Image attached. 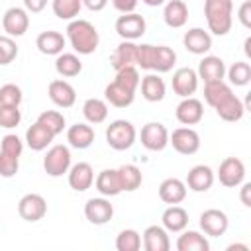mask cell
Returning a JSON list of instances; mask_svg holds the SVG:
<instances>
[{
  "instance_id": "1",
  "label": "cell",
  "mask_w": 251,
  "mask_h": 251,
  "mask_svg": "<svg viewBox=\"0 0 251 251\" xmlns=\"http://www.w3.org/2000/svg\"><path fill=\"white\" fill-rule=\"evenodd\" d=\"M67 39L75 53L78 55H90L96 51L100 43L98 29L88 22V20H71L67 25Z\"/></svg>"
},
{
  "instance_id": "2",
  "label": "cell",
  "mask_w": 251,
  "mask_h": 251,
  "mask_svg": "<svg viewBox=\"0 0 251 251\" xmlns=\"http://www.w3.org/2000/svg\"><path fill=\"white\" fill-rule=\"evenodd\" d=\"M233 2L231 0H206L204 16L208 22V29L214 35H226L233 24Z\"/></svg>"
},
{
  "instance_id": "3",
  "label": "cell",
  "mask_w": 251,
  "mask_h": 251,
  "mask_svg": "<svg viewBox=\"0 0 251 251\" xmlns=\"http://www.w3.org/2000/svg\"><path fill=\"white\" fill-rule=\"evenodd\" d=\"M137 139V131L131 122L127 120H114L106 127V143L116 151L129 149Z\"/></svg>"
},
{
  "instance_id": "4",
  "label": "cell",
  "mask_w": 251,
  "mask_h": 251,
  "mask_svg": "<svg viewBox=\"0 0 251 251\" xmlns=\"http://www.w3.org/2000/svg\"><path fill=\"white\" fill-rule=\"evenodd\" d=\"M43 169L49 176H63L71 169V151L67 145H53L43 157Z\"/></svg>"
},
{
  "instance_id": "5",
  "label": "cell",
  "mask_w": 251,
  "mask_h": 251,
  "mask_svg": "<svg viewBox=\"0 0 251 251\" xmlns=\"http://www.w3.org/2000/svg\"><path fill=\"white\" fill-rule=\"evenodd\" d=\"M169 143L180 155H194L200 149V135L190 126H184V127H176L173 133H169Z\"/></svg>"
},
{
  "instance_id": "6",
  "label": "cell",
  "mask_w": 251,
  "mask_h": 251,
  "mask_svg": "<svg viewBox=\"0 0 251 251\" xmlns=\"http://www.w3.org/2000/svg\"><path fill=\"white\" fill-rule=\"evenodd\" d=\"M18 214L22 220L25 222H39L45 218L47 214V202L41 194L37 192H29V194H24L18 202Z\"/></svg>"
},
{
  "instance_id": "7",
  "label": "cell",
  "mask_w": 251,
  "mask_h": 251,
  "mask_svg": "<svg viewBox=\"0 0 251 251\" xmlns=\"http://www.w3.org/2000/svg\"><path fill=\"white\" fill-rule=\"evenodd\" d=\"M147 29V24L143 20V16L131 12V14H122L118 20H116V31L122 39L126 41H135L139 39Z\"/></svg>"
},
{
  "instance_id": "8",
  "label": "cell",
  "mask_w": 251,
  "mask_h": 251,
  "mask_svg": "<svg viewBox=\"0 0 251 251\" xmlns=\"http://www.w3.org/2000/svg\"><path fill=\"white\" fill-rule=\"evenodd\" d=\"M141 145L147 151H163L169 145V129L161 122H149L141 127Z\"/></svg>"
},
{
  "instance_id": "9",
  "label": "cell",
  "mask_w": 251,
  "mask_h": 251,
  "mask_svg": "<svg viewBox=\"0 0 251 251\" xmlns=\"http://www.w3.org/2000/svg\"><path fill=\"white\" fill-rule=\"evenodd\" d=\"M218 178L224 186L227 188H235L239 186L243 180H245V165L241 159L237 157H226L222 163H220V169H218Z\"/></svg>"
},
{
  "instance_id": "10",
  "label": "cell",
  "mask_w": 251,
  "mask_h": 251,
  "mask_svg": "<svg viewBox=\"0 0 251 251\" xmlns=\"http://www.w3.org/2000/svg\"><path fill=\"white\" fill-rule=\"evenodd\" d=\"M2 27L6 31V35L10 37H20L27 31L29 27V16H27V10L25 8H8L2 16Z\"/></svg>"
},
{
  "instance_id": "11",
  "label": "cell",
  "mask_w": 251,
  "mask_h": 251,
  "mask_svg": "<svg viewBox=\"0 0 251 251\" xmlns=\"http://www.w3.org/2000/svg\"><path fill=\"white\" fill-rule=\"evenodd\" d=\"M229 220L226 216V212L218 210V208H208L200 214V229L210 235V237H220L227 231Z\"/></svg>"
},
{
  "instance_id": "12",
  "label": "cell",
  "mask_w": 251,
  "mask_h": 251,
  "mask_svg": "<svg viewBox=\"0 0 251 251\" xmlns=\"http://www.w3.org/2000/svg\"><path fill=\"white\" fill-rule=\"evenodd\" d=\"M175 116H176L178 124H182V126H196L204 118V106L198 98L186 96L178 102V106L175 110Z\"/></svg>"
},
{
  "instance_id": "13",
  "label": "cell",
  "mask_w": 251,
  "mask_h": 251,
  "mask_svg": "<svg viewBox=\"0 0 251 251\" xmlns=\"http://www.w3.org/2000/svg\"><path fill=\"white\" fill-rule=\"evenodd\" d=\"M84 216L90 224L94 226H104L112 220L114 216V206L110 204V200L106 196H100V198H90L86 204H84Z\"/></svg>"
},
{
  "instance_id": "14",
  "label": "cell",
  "mask_w": 251,
  "mask_h": 251,
  "mask_svg": "<svg viewBox=\"0 0 251 251\" xmlns=\"http://www.w3.org/2000/svg\"><path fill=\"white\" fill-rule=\"evenodd\" d=\"M47 94L51 98V102L59 108H71L75 106L76 102V90L71 82L63 80V78H57V80H51L49 82V88H47Z\"/></svg>"
},
{
  "instance_id": "15",
  "label": "cell",
  "mask_w": 251,
  "mask_h": 251,
  "mask_svg": "<svg viewBox=\"0 0 251 251\" xmlns=\"http://www.w3.org/2000/svg\"><path fill=\"white\" fill-rule=\"evenodd\" d=\"M198 88V75L194 69L190 67H180L175 71L173 75V90L175 94H178L180 98L192 96Z\"/></svg>"
},
{
  "instance_id": "16",
  "label": "cell",
  "mask_w": 251,
  "mask_h": 251,
  "mask_svg": "<svg viewBox=\"0 0 251 251\" xmlns=\"http://www.w3.org/2000/svg\"><path fill=\"white\" fill-rule=\"evenodd\" d=\"M182 43L186 51H190L192 55H204L212 49V35L202 27H190L184 33Z\"/></svg>"
},
{
  "instance_id": "17",
  "label": "cell",
  "mask_w": 251,
  "mask_h": 251,
  "mask_svg": "<svg viewBox=\"0 0 251 251\" xmlns=\"http://www.w3.org/2000/svg\"><path fill=\"white\" fill-rule=\"evenodd\" d=\"M69 186L76 192H84L94 184V171L90 163H76L69 169Z\"/></svg>"
},
{
  "instance_id": "18",
  "label": "cell",
  "mask_w": 251,
  "mask_h": 251,
  "mask_svg": "<svg viewBox=\"0 0 251 251\" xmlns=\"http://www.w3.org/2000/svg\"><path fill=\"white\" fill-rule=\"evenodd\" d=\"M192 192H206L212 188L214 184V171L208 165H194L188 175H186V182H184Z\"/></svg>"
},
{
  "instance_id": "19",
  "label": "cell",
  "mask_w": 251,
  "mask_h": 251,
  "mask_svg": "<svg viewBox=\"0 0 251 251\" xmlns=\"http://www.w3.org/2000/svg\"><path fill=\"white\" fill-rule=\"evenodd\" d=\"M198 78L206 82H214V80H224L226 76V63L216 57V55H206L200 63H198V71H196Z\"/></svg>"
},
{
  "instance_id": "20",
  "label": "cell",
  "mask_w": 251,
  "mask_h": 251,
  "mask_svg": "<svg viewBox=\"0 0 251 251\" xmlns=\"http://www.w3.org/2000/svg\"><path fill=\"white\" fill-rule=\"evenodd\" d=\"M67 45V39L63 33L55 31V29H47V31H41L35 39V47L39 49V53L43 55H59L63 53Z\"/></svg>"
},
{
  "instance_id": "21",
  "label": "cell",
  "mask_w": 251,
  "mask_h": 251,
  "mask_svg": "<svg viewBox=\"0 0 251 251\" xmlns=\"http://www.w3.org/2000/svg\"><path fill=\"white\" fill-rule=\"evenodd\" d=\"M110 63H112L114 71H120V69H126V67H137V43L124 39L114 49Z\"/></svg>"
},
{
  "instance_id": "22",
  "label": "cell",
  "mask_w": 251,
  "mask_h": 251,
  "mask_svg": "<svg viewBox=\"0 0 251 251\" xmlns=\"http://www.w3.org/2000/svg\"><path fill=\"white\" fill-rule=\"evenodd\" d=\"M159 198L165 202V204H180L184 198H186V184L180 180V178H165L161 184H159Z\"/></svg>"
},
{
  "instance_id": "23",
  "label": "cell",
  "mask_w": 251,
  "mask_h": 251,
  "mask_svg": "<svg viewBox=\"0 0 251 251\" xmlns=\"http://www.w3.org/2000/svg\"><path fill=\"white\" fill-rule=\"evenodd\" d=\"M143 247L145 251H169L171 239L169 231L163 226H149L143 231Z\"/></svg>"
},
{
  "instance_id": "24",
  "label": "cell",
  "mask_w": 251,
  "mask_h": 251,
  "mask_svg": "<svg viewBox=\"0 0 251 251\" xmlns=\"http://www.w3.org/2000/svg\"><path fill=\"white\" fill-rule=\"evenodd\" d=\"M161 222H163V227L167 231H173V233H180L182 229H186L188 226V212L178 206V204H171L163 216H161Z\"/></svg>"
},
{
  "instance_id": "25",
  "label": "cell",
  "mask_w": 251,
  "mask_h": 251,
  "mask_svg": "<svg viewBox=\"0 0 251 251\" xmlns=\"http://www.w3.org/2000/svg\"><path fill=\"white\" fill-rule=\"evenodd\" d=\"M94 186L96 190L110 198V196H118L122 192V184H120V176H118V169H104L98 173V176L94 178Z\"/></svg>"
},
{
  "instance_id": "26",
  "label": "cell",
  "mask_w": 251,
  "mask_h": 251,
  "mask_svg": "<svg viewBox=\"0 0 251 251\" xmlns=\"http://www.w3.org/2000/svg\"><path fill=\"white\" fill-rule=\"evenodd\" d=\"M53 139H55V135L45 126H41L39 122L31 124L27 127V131H25V143H27V147L31 151H43V149H47Z\"/></svg>"
},
{
  "instance_id": "27",
  "label": "cell",
  "mask_w": 251,
  "mask_h": 251,
  "mask_svg": "<svg viewBox=\"0 0 251 251\" xmlns=\"http://www.w3.org/2000/svg\"><path fill=\"white\" fill-rule=\"evenodd\" d=\"M141 96L147 100V102H161L167 94V86H165V80L159 76V75H145L141 80Z\"/></svg>"
},
{
  "instance_id": "28",
  "label": "cell",
  "mask_w": 251,
  "mask_h": 251,
  "mask_svg": "<svg viewBox=\"0 0 251 251\" xmlns=\"http://www.w3.org/2000/svg\"><path fill=\"white\" fill-rule=\"evenodd\" d=\"M163 20L169 27H182L188 20V6L182 0H169L163 10Z\"/></svg>"
},
{
  "instance_id": "29",
  "label": "cell",
  "mask_w": 251,
  "mask_h": 251,
  "mask_svg": "<svg viewBox=\"0 0 251 251\" xmlns=\"http://www.w3.org/2000/svg\"><path fill=\"white\" fill-rule=\"evenodd\" d=\"M104 96H106V100H108L112 106H116V108H127V106H131L133 100H135V92L129 90V88H126V86H122V84H118L116 80H112V82L104 88Z\"/></svg>"
},
{
  "instance_id": "30",
  "label": "cell",
  "mask_w": 251,
  "mask_h": 251,
  "mask_svg": "<svg viewBox=\"0 0 251 251\" xmlns=\"http://www.w3.org/2000/svg\"><path fill=\"white\" fill-rule=\"evenodd\" d=\"M67 141L75 149H86L94 141V129L88 124H75L67 129Z\"/></svg>"
},
{
  "instance_id": "31",
  "label": "cell",
  "mask_w": 251,
  "mask_h": 251,
  "mask_svg": "<svg viewBox=\"0 0 251 251\" xmlns=\"http://www.w3.org/2000/svg\"><path fill=\"white\" fill-rule=\"evenodd\" d=\"M216 114L224 120V122H239L241 118H243V114H245V104L235 96V94H231V96H227L222 104H218L216 108Z\"/></svg>"
},
{
  "instance_id": "32",
  "label": "cell",
  "mask_w": 251,
  "mask_h": 251,
  "mask_svg": "<svg viewBox=\"0 0 251 251\" xmlns=\"http://www.w3.org/2000/svg\"><path fill=\"white\" fill-rule=\"evenodd\" d=\"M176 249L178 251H208L210 249V243L208 239L200 233V231H194V229H182L178 239H176Z\"/></svg>"
},
{
  "instance_id": "33",
  "label": "cell",
  "mask_w": 251,
  "mask_h": 251,
  "mask_svg": "<svg viewBox=\"0 0 251 251\" xmlns=\"http://www.w3.org/2000/svg\"><path fill=\"white\" fill-rule=\"evenodd\" d=\"M231 94H233L231 86L227 82H224V80H214V82H206L204 84V100L212 108H216L218 104H222Z\"/></svg>"
},
{
  "instance_id": "34",
  "label": "cell",
  "mask_w": 251,
  "mask_h": 251,
  "mask_svg": "<svg viewBox=\"0 0 251 251\" xmlns=\"http://www.w3.org/2000/svg\"><path fill=\"white\" fill-rule=\"evenodd\" d=\"M55 71L65 78H73L82 71V63L75 53H59L55 59Z\"/></svg>"
},
{
  "instance_id": "35",
  "label": "cell",
  "mask_w": 251,
  "mask_h": 251,
  "mask_svg": "<svg viewBox=\"0 0 251 251\" xmlns=\"http://www.w3.org/2000/svg\"><path fill=\"white\" fill-rule=\"evenodd\" d=\"M82 116L88 124H102L108 118V104L100 98H88L82 104Z\"/></svg>"
},
{
  "instance_id": "36",
  "label": "cell",
  "mask_w": 251,
  "mask_h": 251,
  "mask_svg": "<svg viewBox=\"0 0 251 251\" xmlns=\"http://www.w3.org/2000/svg\"><path fill=\"white\" fill-rule=\"evenodd\" d=\"M176 63V53L167 47V45H155V51H153V65H151V71H157V73H169Z\"/></svg>"
},
{
  "instance_id": "37",
  "label": "cell",
  "mask_w": 251,
  "mask_h": 251,
  "mask_svg": "<svg viewBox=\"0 0 251 251\" xmlns=\"http://www.w3.org/2000/svg\"><path fill=\"white\" fill-rule=\"evenodd\" d=\"M118 176H120V184H122V192H133L141 186L143 182V175L135 165H122L118 169Z\"/></svg>"
},
{
  "instance_id": "38",
  "label": "cell",
  "mask_w": 251,
  "mask_h": 251,
  "mask_svg": "<svg viewBox=\"0 0 251 251\" xmlns=\"http://www.w3.org/2000/svg\"><path fill=\"white\" fill-rule=\"evenodd\" d=\"M51 8H53V14L59 18V20H75L82 8V2L80 0H53L51 2Z\"/></svg>"
},
{
  "instance_id": "39",
  "label": "cell",
  "mask_w": 251,
  "mask_h": 251,
  "mask_svg": "<svg viewBox=\"0 0 251 251\" xmlns=\"http://www.w3.org/2000/svg\"><path fill=\"white\" fill-rule=\"evenodd\" d=\"M226 75H227V78H229L231 84H235V86H245V84H249V80H251V65L245 63V61H237V63H233L229 69H226Z\"/></svg>"
},
{
  "instance_id": "40",
  "label": "cell",
  "mask_w": 251,
  "mask_h": 251,
  "mask_svg": "<svg viewBox=\"0 0 251 251\" xmlns=\"http://www.w3.org/2000/svg\"><path fill=\"white\" fill-rule=\"evenodd\" d=\"M37 122L41 126H45L53 135H59L65 129V116L61 112H57V110H45V112H41L39 118H37Z\"/></svg>"
},
{
  "instance_id": "41",
  "label": "cell",
  "mask_w": 251,
  "mask_h": 251,
  "mask_svg": "<svg viewBox=\"0 0 251 251\" xmlns=\"http://www.w3.org/2000/svg\"><path fill=\"white\" fill-rule=\"evenodd\" d=\"M118 251H139L141 249V235L135 229H122L116 237Z\"/></svg>"
},
{
  "instance_id": "42",
  "label": "cell",
  "mask_w": 251,
  "mask_h": 251,
  "mask_svg": "<svg viewBox=\"0 0 251 251\" xmlns=\"http://www.w3.org/2000/svg\"><path fill=\"white\" fill-rule=\"evenodd\" d=\"M118 84H122V86H126V88H129V90H137V86H139V71H137V67H126V69H120V71H116V78H114Z\"/></svg>"
},
{
  "instance_id": "43",
  "label": "cell",
  "mask_w": 251,
  "mask_h": 251,
  "mask_svg": "<svg viewBox=\"0 0 251 251\" xmlns=\"http://www.w3.org/2000/svg\"><path fill=\"white\" fill-rule=\"evenodd\" d=\"M22 122V112L20 106H6L0 104V127L12 129Z\"/></svg>"
},
{
  "instance_id": "44",
  "label": "cell",
  "mask_w": 251,
  "mask_h": 251,
  "mask_svg": "<svg viewBox=\"0 0 251 251\" xmlns=\"http://www.w3.org/2000/svg\"><path fill=\"white\" fill-rule=\"evenodd\" d=\"M22 98H24V94H22V88H20L18 84L8 82V84L0 86V104H6V106H20V104H22Z\"/></svg>"
},
{
  "instance_id": "45",
  "label": "cell",
  "mask_w": 251,
  "mask_h": 251,
  "mask_svg": "<svg viewBox=\"0 0 251 251\" xmlns=\"http://www.w3.org/2000/svg\"><path fill=\"white\" fill-rule=\"evenodd\" d=\"M18 57V45L10 35H0V67L10 65Z\"/></svg>"
},
{
  "instance_id": "46",
  "label": "cell",
  "mask_w": 251,
  "mask_h": 251,
  "mask_svg": "<svg viewBox=\"0 0 251 251\" xmlns=\"http://www.w3.org/2000/svg\"><path fill=\"white\" fill-rule=\"evenodd\" d=\"M0 151H4V153H8V155L20 159V155H22V151H24V141H22L16 133H8V135L2 137Z\"/></svg>"
},
{
  "instance_id": "47",
  "label": "cell",
  "mask_w": 251,
  "mask_h": 251,
  "mask_svg": "<svg viewBox=\"0 0 251 251\" xmlns=\"http://www.w3.org/2000/svg\"><path fill=\"white\" fill-rule=\"evenodd\" d=\"M18 169H20V159L0 151V176L12 178L18 173Z\"/></svg>"
},
{
  "instance_id": "48",
  "label": "cell",
  "mask_w": 251,
  "mask_h": 251,
  "mask_svg": "<svg viewBox=\"0 0 251 251\" xmlns=\"http://www.w3.org/2000/svg\"><path fill=\"white\" fill-rule=\"evenodd\" d=\"M153 51H155V45H151V43H141V45H137V67H139V69L151 71V65H153Z\"/></svg>"
},
{
  "instance_id": "49",
  "label": "cell",
  "mask_w": 251,
  "mask_h": 251,
  "mask_svg": "<svg viewBox=\"0 0 251 251\" xmlns=\"http://www.w3.org/2000/svg\"><path fill=\"white\" fill-rule=\"evenodd\" d=\"M139 0H112V6L120 12V14H131L135 12Z\"/></svg>"
},
{
  "instance_id": "50",
  "label": "cell",
  "mask_w": 251,
  "mask_h": 251,
  "mask_svg": "<svg viewBox=\"0 0 251 251\" xmlns=\"http://www.w3.org/2000/svg\"><path fill=\"white\" fill-rule=\"evenodd\" d=\"M237 18H239V22H241L243 27H251V2H249V0L239 6Z\"/></svg>"
},
{
  "instance_id": "51",
  "label": "cell",
  "mask_w": 251,
  "mask_h": 251,
  "mask_svg": "<svg viewBox=\"0 0 251 251\" xmlns=\"http://www.w3.org/2000/svg\"><path fill=\"white\" fill-rule=\"evenodd\" d=\"M47 6V0H24V8L31 14H39Z\"/></svg>"
},
{
  "instance_id": "52",
  "label": "cell",
  "mask_w": 251,
  "mask_h": 251,
  "mask_svg": "<svg viewBox=\"0 0 251 251\" xmlns=\"http://www.w3.org/2000/svg\"><path fill=\"white\" fill-rule=\"evenodd\" d=\"M80 2H82V6H86V8L92 10V12H100V10H104L106 4H108V0H80Z\"/></svg>"
},
{
  "instance_id": "53",
  "label": "cell",
  "mask_w": 251,
  "mask_h": 251,
  "mask_svg": "<svg viewBox=\"0 0 251 251\" xmlns=\"http://www.w3.org/2000/svg\"><path fill=\"white\" fill-rule=\"evenodd\" d=\"M243 186H241V194H239V198H241V202H243V206H251V198H249V194H251V182H241Z\"/></svg>"
},
{
  "instance_id": "54",
  "label": "cell",
  "mask_w": 251,
  "mask_h": 251,
  "mask_svg": "<svg viewBox=\"0 0 251 251\" xmlns=\"http://www.w3.org/2000/svg\"><path fill=\"white\" fill-rule=\"evenodd\" d=\"M143 4H147V6H161V4H165L167 0H141Z\"/></svg>"
},
{
  "instance_id": "55",
  "label": "cell",
  "mask_w": 251,
  "mask_h": 251,
  "mask_svg": "<svg viewBox=\"0 0 251 251\" xmlns=\"http://www.w3.org/2000/svg\"><path fill=\"white\" fill-rule=\"evenodd\" d=\"M245 55H247V57H251V37H247V39H245Z\"/></svg>"
},
{
  "instance_id": "56",
  "label": "cell",
  "mask_w": 251,
  "mask_h": 251,
  "mask_svg": "<svg viewBox=\"0 0 251 251\" xmlns=\"http://www.w3.org/2000/svg\"><path fill=\"white\" fill-rule=\"evenodd\" d=\"M233 249H241V251H247L249 247H247V245H239V243H237V245H229V247H227V251H233Z\"/></svg>"
}]
</instances>
